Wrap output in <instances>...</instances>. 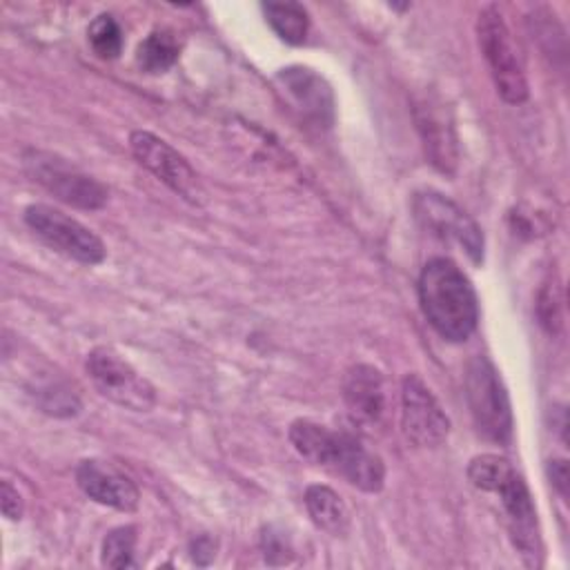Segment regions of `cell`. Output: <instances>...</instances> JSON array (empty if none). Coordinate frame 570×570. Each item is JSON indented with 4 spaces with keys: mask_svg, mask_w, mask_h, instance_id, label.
I'll return each mask as SVG.
<instances>
[{
    "mask_svg": "<svg viewBox=\"0 0 570 570\" xmlns=\"http://www.w3.org/2000/svg\"><path fill=\"white\" fill-rule=\"evenodd\" d=\"M419 303L439 336L463 343L479 323V298L463 269L445 258H430L419 274Z\"/></svg>",
    "mask_w": 570,
    "mask_h": 570,
    "instance_id": "cell-1",
    "label": "cell"
},
{
    "mask_svg": "<svg viewBox=\"0 0 570 570\" xmlns=\"http://www.w3.org/2000/svg\"><path fill=\"white\" fill-rule=\"evenodd\" d=\"M476 38L499 96L510 105L525 102L530 89L523 58L499 7L490 4L481 9L476 20Z\"/></svg>",
    "mask_w": 570,
    "mask_h": 570,
    "instance_id": "cell-2",
    "label": "cell"
},
{
    "mask_svg": "<svg viewBox=\"0 0 570 570\" xmlns=\"http://www.w3.org/2000/svg\"><path fill=\"white\" fill-rule=\"evenodd\" d=\"M465 401L472 421L488 441L505 445L512 439V407L505 385L488 356H474L465 367Z\"/></svg>",
    "mask_w": 570,
    "mask_h": 570,
    "instance_id": "cell-3",
    "label": "cell"
},
{
    "mask_svg": "<svg viewBox=\"0 0 570 570\" xmlns=\"http://www.w3.org/2000/svg\"><path fill=\"white\" fill-rule=\"evenodd\" d=\"M22 165L31 180L71 207L100 209L109 198V191L102 183L56 154L29 149L22 156Z\"/></svg>",
    "mask_w": 570,
    "mask_h": 570,
    "instance_id": "cell-4",
    "label": "cell"
},
{
    "mask_svg": "<svg viewBox=\"0 0 570 570\" xmlns=\"http://www.w3.org/2000/svg\"><path fill=\"white\" fill-rule=\"evenodd\" d=\"M87 374L94 387L111 403L131 412H149L156 403L154 385L138 374L118 352L107 345H98L87 354Z\"/></svg>",
    "mask_w": 570,
    "mask_h": 570,
    "instance_id": "cell-5",
    "label": "cell"
},
{
    "mask_svg": "<svg viewBox=\"0 0 570 570\" xmlns=\"http://www.w3.org/2000/svg\"><path fill=\"white\" fill-rule=\"evenodd\" d=\"M24 223L42 243L67 258L85 265H98L105 261V243L80 220L51 205H29L24 209Z\"/></svg>",
    "mask_w": 570,
    "mask_h": 570,
    "instance_id": "cell-6",
    "label": "cell"
},
{
    "mask_svg": "<svg viewBox=\"0 0 570 570\" xmlns=\"http://www.w3.org/2000/svg\"><path fill=\"white\" fill-rule=\"evenodd\" d=\"M412 209L416 220L430 234L443 240L459 243L472 263L483 261V232L476 225V220L454 200L434 189H425L414 194Z\"/></svg>",
    "mask_w": 570,
    "mask_h": 570,
    "instance_id": "cell-7",
    "label": "cell"
},
{
    "mask_svg": "<svg viewBox=\"0 0 570 570\" xmlns=\"http://www.w3.org/2000/svg\"><path fill=\"white\" fill-rule=\"evenodd\" d=\"M129 147L134 158L171 191H176L180 198L196 207L205 205L207 194L198 180V174L169 142L154 136L151 131L136 129L129 136Z\"/></svg>",
    "mask_w": 570,
    "mask_h": 570,
    "instance_id": "cell-8",
    "label": "cell"
},
{
    "mask_svg": "<svg viewBox=\"0 0 570 570\" xmlns=\"http://www.w3.org/2000/svg\"><path fill=\"white\" fill-rule=\"evenodd\" d=\"M401 430L416 448H436L450 434V419L416 374L401 383Z\"/></svg>",
    "mask_w": 570,
    "mask_h": 570,
    "instance_id": "cell-9",
    "label": "cell"
},
{
    "mask_svg": "<svg viewBox=\"0 0 570 570\" xmlns=\"http://www.w3.org/2000/svg\"><path fill=\"white\" fill-rule=\"evenodd\" d=\"M501 497V505L505 510V521L510 530V539L519 554L528 566H539L541 557V534L537 508L532 503V494L517 470H510L492 490Z\"/></svg>",
    "mask_w": 570,
    "mask_h": 570,
    "instance_id": "cell-10",
    "label": "cell"
},
{
    "mask_svg": "<svg viewBox=\"0 0 570 570\" xmlns=\"http://www.w3.org/2000/svg\"><path fill=\"white\" fill-rule=\"evenodd\" d=\"M323 468L338 472L347 483L363 492H379L385 483L383 459L370 452L358 436L343 430L332 432Z\"/></svg>",
    "mask_w": 570,
    "mask_h": 570,
    "instance_id": "cell-11",
    "label": "cell"
},
{
    "mask_svg": "<svg viewBox=\"0 0 570 570\" xmlns=\"http://www.w3.org/2000/svg\"><path fill=\"white\" fill-rule=\"evenodd\" d=\"M276 87L287 96L294 109L316 127L334 122V94L332 87L309 67H285L274 78Z\"/></svg>",
    "mask_w": 570,
    "mask_h": 570,
    "instance_id": "cell-12",
    "label": "cell"
},
{
    "mask_svg": "<svg viewBox=\"0 0 570 570\" xmlns=\"http://www.w3.org/2000/svg\"><path fill=\"white\" fill-rule=\"evenodd\" d=\"M76 483L96 503L120 512H134L140 503V490L136 481L102 459L80 461L76 465Z\"/></svg>",
    "mask_w": 570,
    "mask_h": 570,
    "instance_id": "cell-13",
    "label": "cell"
},
{
    "mask_svg": "<svg viewBox=\"0 0 570 570\" xmlns=\"http://www.w3.org/2000/svg\"><path fill=\"white\" fill-rule=\"evenodd\" d=\"M414 120L430 163L443 174H454L459 165V145L445 105L434 96H425L414 105Z\"/></svg>",
    "mask_w": 570,
    "mask_h": 570,
    "instance_id": "cell-14",
    "label": "cell"
},
{
    "mask_svg": "<svg viewBox=\"0 0 570 570\" xmlns=\"http://www.w3.org/2000/svg\"><path fill=\"white\" fill-rule=\"evenodd\" d=\"M343 401L354 423L372 428L385 412V381L383 374L367 363H356L345 372Z\"/></svg>",
    "mask_w": 570,
    "mask_h": 570,
    "instance_id": "cell-15",
    "label": "cell"
},
{
    "mask_svg": "<svg viewBox=\"0 0 570 570\" xmlns=\"http://www.w3.org/2000/svg\"><path fill=\"white\" fill-rule=\"evenodd\" d=\"M305 510L316 528L332 537H341L350 528V512L343 499L327 485L314 483L305 490Z\"/></svg>",
    "mask_w": 570,
    "mask_h": 570,
    "instance_id": "cell-16",
    "label": "cell"
},
{
    "mask_svg": "<svg viewBox=\"0 0 570 570\" xmlns=\"http://www.w3.org/2000/svg\"><path fill=\"white\" fill-rule=\"evenodd\" d=\"M263 13L276 36L289 45H301L307 38L309 16L298 2H265Z\"/></svg>",
    "mask_w": 570,
    "mask_h": 570,
    "instance_id": "cell-17",
    "label": "cell"
},
{
    "mask_svg": "<svg viewBox=\"0 0 570 570\" xmlns=\"http://www.w3.org/2000/svg\"><path fill=\"white\" fill-rule=\"evenodd\" d=\"M178 40L167 29L151 31L136 49V65L145 73H165L178 60Z\"/></svg>",
    "mask_w": 570,
    "mask_h": 570,
    "instance_id": "cell-18",
    "label": "cell"
},
{
    "mask_svg": "<svg viewBox=\"0 0 570 570\" xmlns=\"http://www.w3.org/2000/svg\"><path fill=\"white\" fill-rule=\"evenodd\" d=\"M537 318L539 325L550 334L557 336L563 330V292L561 283L554 274H550L539 294H537Z\"/></svg>",
    "mask_w": 570,
    "mask_h": 570,
    "instance_id": "cell-19",
    "label": "cell"
},
{
    "mask_svg": "<svg viewBox=\"0 0 570 570\" xmlns=\"http://www.w3.org/2000/svg\"><path fill=\"white\" fill-rule=\"evenodd\" d=\"M87 40L102 60H114L122 51V29L111 13H98L87 27Z\"/></svg>",
    "mask_w": 570,
    "mask_h": 570,
    "instance_id": "cell-20",
    "label": "cell"
},
{
    "mask_svg": "<svg viewBox=\"0 0 570 570\" xmlns=\"http://www.w3.org/2000/svg\"><path fill=\"white\" fill-rule=\"evenodd\" d=\"M136 528L134 525H118L114 528L105 541H102V550H100V561L107 568H134V554H136Z\"/></svg>",
    "mask_w": 570,
    "mask_h": 570,
    "instance_id": "cell-21",
    "label": "cell"
},
{
    "mask_svg": "<svg viewBox=\"0 0 570 570\" xmlns=\"http://www.w3.org/2000/svg\"><path fill=\"white\" fill-rule=\"evenodd\" d=\"M510 470H514V468L508 459H503L499 454H479L468 465V479L472 481L474 488H479L483 492H492L497 488V483Z\"/></svg>",
    "mask_w": 570,
    "mask_h": 570,
    "instance_id": "cell-22",
    "label": "cell"
},
{
    "mask_svg": "<svg viewBox=\"0 0 570 570\" xmlns=\"http://www.w3.org/2000/svg\"><path fill=\"white\" fill-rule=\"evenodd\" d=\"M0 510L11 521H20L24 514V501L18 488H13L9 481L0 483Z\"/></svg>",
    "mask_w": 570,
    "mask_h": 570,
    "instance_id": "cell-23",
    "label": "cell"
},
{
    "mask_svg": "<svg viewBox=\"0 0 570 570\" xmlns=\"http://www.w3.org/2000/svg\"><path fill=\"white\" fill-rule=\"evenodd\" d=\"M261 546H263V554H265V561H274V554H281V561L285 563L287 561V554L292 552L285 534L281 532H274L272 528L265 530V534L261 537Z\"/></svg>",
    "mask_w": 570,
    "mask_h": 570,
    "instance_id": "cell-24",
    "label": "cell"
},
{
    "mask_svg": "<svg viewBox=\"0 0 570 570\" xmlns=\"http://www.w3.org/2000/svg\"><path fill=\"white\" fill-rule=\"evenodd\" d=\"M548 474H550V481L552 485L559 490L561 497H568V465L566 461H550L548 465Z\"/></svg>",
    "mask_w": 570,
    "mask_h": 570,
    "instance_id": "cell-25",
    "label": "cell"
},
{
    "mask_svg": "<svg viewBox=\"0 0 570 570\" xmlns=\"http://www.w3.org/2000/svg\"><path fill=\"white\" fill-rule=\"evenodd\" d=\"M200 554H207L209 559L214 557V541L209 537H198L196 541H191V557L198 563Z\"/></svg>",
    "mask_w": 570,
    "mask_h": 570,
    "instance_id": "cell-26",
    "label": "cell"
}]
</instances>
